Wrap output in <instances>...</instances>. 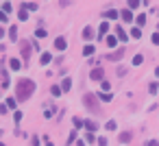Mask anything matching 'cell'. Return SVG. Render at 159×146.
<instances>
[{"label":"cell","instance_id":"18","mask_svg":"<svg viewBox=\"0 0 159 146\" xmlns=\"http://www.w3.org/2000/svg\"><path fill=\"white\" fill-rule=\"evenodd\" d=\"M116 44H118V37H116V35H109V37H107V46H111V48H113Z\"/></svg>","mask_w":159,"mask_h":146},{"label":"cell","instance_id":"31","mask_svg":"<svg viewBox=\"0 0 159 146\" xmlns=\"http://www.w3.org/2000/svg\"><path fill=\"white\" fill-rule=\"evenodd\" d=\"M157 89H159V85H157V83H150L148 92H150V94H157Z\"/></svg>","mask_w":159,"mask_h":146},{"label":"cell","instance_id":"36","mask_svg":"<svg viewBox=\"0 0 159 146\" xmlns=\"http://www.w3.org/2000/svg\"><path fill=\"white\" fill-rule=\"evenodd\" d=\"M2 11H7V13H9V11H11V2H4L2 4Z\"/></svg>","mask_w":159,"mask_h":146},{"label":"cell","instance_id":"41","mask_svg":"<svg viewBox=\"0 0 159 146\" xmlns=\"http://www.w3.org/2000/svg\"><path fill=\"white\" fill-rule=\"evenodd\" d=\"M98 146H107V140H105V137H100V140H98Z\"/></svg>","mask_w":159,"mask_h":146},{"label":"cell","instance_id":"34","mask_svg":"<svg viewBox=\"0 0 159 146\" xmlns=\"http://www.w3.org/2000/svg\"><path fill=\"white\" fill-rule=\"evenodd\" d=\"M9 18H7V11H2V9H0V22H7Z\"/></svg>","mask_w":159,"mask_h":146},{"label":"cell","instance_id":"43","mask_svg":"<svg viewBox=\"0 0 159 146\" xmlns=\"http://www.w3.org/2000/svg\"><path fill=\"white\" fill-rule=\"evenodd\" d=\"M4 35V31H2V26H0V37H2Z\"/></svg>","mask_w":159,"mask_h":146},{"label":"cell","instance_id":"32","mask_svg":"<svg viewBox=\"0 0 159 146\" xmlns=\"http://www.w3.org/2000/svg\"><path fill=\"white\" fill-rule=\"evenodd\" d=\"M100 100H105V103H109V100H111V94H109V92H105V94L100 96Z\"/></svg>","mask_w":159,"mask_h":146},{"label":"cell","instance_id":"26","mask_svg":"<svg viewBox=\"0 0 159 146\" xmlns=\"http://www.w3.org/2000/svg\"><path fill=\"white\" fill-rule=\"evenodd\" d=\"M109 31V24L107 22H100V29H98V33H107Z\"/></svg>","mask_w":159,"mask_h":146},{"label":"cell","instance_id":"33","mask_svg":"<svg viewBox=\"0 0 159 146\" xmlns=\"http://www.w3.org/2000/svg\"><path fill=\"white\" fill-rule=\"evenodd\" d=\"M100 87H102V89H105V92H109V89H111V85H109V83H107V81H100Z\"/></svg>","mask_w":159,"mask_h":146},{"label":"cell","instance_id":"21","mask_svg":"<svg viewBox=\"0 0 159 146\" xmlns=\"http://www.w3.org/2000/svg\"><path fill=\"white\" fill-rule=\"evenodd\" d=\"M61 92H63V89H61V85H52V89H50V94H52V96H59Z\"/></svg>","mask_w":159,"mask_h":146},{"label":"cell","instance_id":"15","mask_svg":"<svg viewBox=\"0 0 159 146\" xmlns=\"http://www.w3.org/2000/svg\"><path fill=\"white\" fill-rule=\"evenodd\" d=\"M39 61H42V65H46V63H50V61H52V57H50V53H44Z\"/></svg>","mask_w":159,"mask_h":146},{"label":"cell","instance_id":"22","mask_svg":"<svg viewBox=\"0 0 159 146\" xmlns=\"http://www.w3.org/2000/svg\"><path fill=\"white\" fill-rule=\"evenodd\" d=\"M83 55H85V57H92V55H94V46H85L83 48Z\"/></svg>","mask_w":159,"mask_h":146},{"label":"cell","instance_id":"38","mask_svg":"<svg viewBox=\"0 0 159 146\" xmlns=\"http://www.w3.org/2000/svg\"><path fill=\"white\" fill-rule=\"evenodd\" d=\"M74 140H76V133L72 131V133H70V140H68V144H72V142H74Z\"/></svg>","mask_w":159,"mask_h":146},{"label":"cell","instance_id":"14","mask_svg":"<svg viewBox=\"0 0 159 146\" xmlns=\"http://www.w3.org/2000/svg\"><path fill=\"white\" fill-rule=\"evenodd\" d=\"M70 85H72V81L65 76V78H63V83H61V89H63V92H70Z\"/></svg>","mask_w":159,"mask_h":146},{"label":"cell","instance_id":"16","mask_svg":"<svg viewBox=\"0 0 159 146\" xmlns=\"http://www.w3.org/2000/svg\"><path fill=\"white\" fill-rule=\"evenodd\" d=\"M85 127H87V131H96V129H98V124L94 120H85Z\"/></svg>","mask_w":159,"mask_h":146},{"label":"cell","instance_id":"3","mask_svg":"<svg viewBox=\"0 0 159 146\" xmlns=\"http://www.w3.org/2000/svg\"><path fill=\"white\" fill-rule=\"evenodd\" d=\"M31 50H33L31 42H20V53H22V59H24L26 63L31 61Z\"/></svg>","mask_w":159,"mask_h":146},{"label":"cell","instance_id":"2","mask_svg":"<svg viewBox=\"0 0 159 146\" xmlns=\"http://www.w3.org/2000/svg\"><path fill=\"white\" fill-rule=\"evenodd\" d=\"M83 105L92 111V114H100V103H98L96 94H90V92L83 94Z\"/></svg>","mask_w":159,"mask_h":146},{"label":"cell","instance_id":"24","mask_svg":"<svg viewBox=\"0 0 159 146\" xmlns=\"http://www.w3.org/2000/svg\"><path fill=\"white\" fill-rule=\"evenodd\" d=\"M35 35L39 37V39H44V37H48V33L44 31V29H37V31H35Z\"/></svg>","mask_w":159,"mask_h":146},{"label":"cell","instance_id":"5","mask_svg":"<svg viewBox=\"0 0 159 146\" xmlns=\"http://www.w3.org/2000/svg\"><path fill=\"white\" fill-rule=\"evenodd\" d=\"M124 53H127V50H124V48H120L118 53H111V55H107V59H109V61H120V59L124 57Z\"/></svg>","mask_w":159,"mask_h":146},{"label":"cell","instance_id":"23","mask_svg":"<svg viewBox=\"0 0 159 146\" xmlns=\"http://www.w3.org/2000/svg\"><path fill=\"white\" fill-rule=\"evenodd\" d=\"M144 24H146V15L140 13V15H138V26H144Z\"/></svg>","mask_w":159,"mask_h":146},{"label":"cell","instance_id":"4","mask_svg":"<svg viewBox=\"0 0 159 146\" xmlns=\"http://www.w3.org/2000/svg\"><path fill=\"white\" fill-rule=\"evenodd\" d=\"M90 76H92V81H105V70L102 68H94L90 72Z\"/></svg>","mask_w":159,"mask_h":146},{"label":"cell","instance_id":"20","mask_svg":"<svg viewBox=\"0 0 159 146\" xmlns=\"http://www.w3.org/2000/svg\"><path fill=\"white\" fill-rule=\"evenodd\" d=\"M131 37H135V39H140V37H142V31H140V26H133V31H131Z\"/></svg>","mask_w":159,"mask_h":146},{"label":"cell","instance_id":"27","mask_svg":"<svg viewBox=\"0 0 159 146\" xmlns=\"http://www.w3.org/2000/svg\"><path fill=\"white\" fill-rule=\"evenodd\" d=\"M142 61H144V57H142V55H135L133 57V65H140Z\"/></svg>","mask_w":159,"mask_h":146},{"label":"cell","instance_id":"9","mask_svg":"<svg viewBox=\"0 0 159 146\" xmlns=\"http://www.w3.org/2000/svg\"><path fill=\"white\" fill-rule=\"evenodd\" d=\"M120 18H122L124 22H133V13H131V9H124L122 13H120Z\"/></svg>","mask_w":159,"mask_h":146},{"label":"cell","instance_id":"19","mask_svg":"<svg viewBox=\"0 0 159 146\" xmlns=\"http://www.w3.org/2000/svg\"><path fill=\"white\" fill-rule=\"evenodd\" d=\"M4 105H7L9 109H15V107H18V100H15V98H7V103H4Z\"/></svg>","mask_w":159,"mask_h":146},{"label":"cell","instance_id":"1","mask_svg":"<svg viewBox=\"0 0 159 146\" xmlns=\"http://www.w3.org/2000/svg\"><path fill=\"white\" fill-rule=\"evenodd\" d=\"M33 92H35V83L31 78H20L15 83V98L18 100H29L33 96Z\"/></svg>","mask_w":159,"mask_h":146},{"label":"cell","instance_id":"11","mask_svg":"<svg viewBox=\"0 0 159 146\" xmlns=\"http://www.w3.org/2000/svg\"><path fill=\"white\" fill-rule=\"evenodd\" d=\"M102 18H107V20H116L118 18V11H105V13H102Z\"/></svg>","mask_w":159,"mask_h":146},{"label":"cell","instance_id":"42","mask_svg":"<svg viewBox=\"0 0 159 146\" xmlns=\"http://www.w3.org/2000/svg\"><path fill=\"white\" fill-rule=\"evenodd\" d=\"M146 146H157V142L153 140V142H146Z\"/></svg>","mask_w":159,"mask_h":146},{"label":"cell","instance_id":"28","mask_svg":"<svg viewBox=\"0 0 159 146\" xmlns=\"http://www.w3.org/2000/svg\"><path fill=\"white\" fill-rule=\"evenodd\" d=\"M20 20H29V11H26L24 7H22V11H20Z\"/></svg>","mask_w":159,"mask_h":146},{"label":"cell","instance_id":"10","mask_svg":"<svg viewBox=\"0 0 159 146\" xmlns=\"http://www.w3.org/2000/svg\"><path fill=\"white\" fill-rule=\"evenodd\" d=\"M0 76H2V89H7L9 87V74H7V70L0 68Z\"/></svg>","mask_w":159,"mask_h":146},{"label":"cell","instance_id":"6","mask_svg":"<svg viewBox=\"0 0 159 146\" xmlns=\"http://www.w3.org/2000/svg\"><path fill=\"white\" fill-rule=\"evenodd\" d=\"M54 48H57V50H65V48H68L65 37H57V39H54Z\"/></svg>","mask_w":159,"mask_h":146},{"label":"cell","instance_id":"39","mask_svg":"<svg viewBox=\"0 0 159 146\" xmlns=\"http://www.w3.org/2000/svg\"><path fill=\"white\" fill-rule=\"evenodd\" d=\"M153 44H159V33H153Z\"/></svg>","mask_w":159,"mask_h":146},{"label":"cell","instance_id":"30","mask_svg":"<svg viewBox=\"0 0 159 146\" xmlns=\"http://www.w3.org/2000/svg\"><path fill=\"white\" fill-rule=\"evenodd\" d=\"M24 9H26V11H29V9H31V11H35V9H37V4H35V2H26V4H24Z\"/></svg>","mask_w":159,"mask_h":146},{"label":"cell","instance_id":"37","mask_svg":"<svg viewBox=\"0 0 159 146\" xmlns=\"http://www.w3.org/2000/svg\"><path fill=\"white\" fill-rule=\"evenodd\" d=\"M107 129L109 131H116V122H107Z\"/></svg>","mask_w":159,"mask_h":146},{"label":"cell","instance_id":"29","mask_svg":"<svg viewBox=\"0 0 159 146\" xmlns=\"http://www.w3.org/2000/svg\"><path fill=\"white\" fill-rule=\"evenodd\" d=\"M83 124H85V120H81V118H74V127H76V129H81Z\"/></svg>","mask_w":159,"mask_h":146},{"label":"cell","instance_id":"7","mask_svg":"<svg viewBox=\"0 0 159 146\" xmlns=\"http://www.w3.org/2000/svg\"><path fill=\"white\" fill-rule=\"evenodd\" d=\"M118 140H120L122 144H127V142L133 140V133H131V131H124V133H120V135H118Z\"/></svg>","mask_w":159,"mask_h":146},{"label":"cell","instance_id":"25","mask_svg":"<svg viewBox=\"0 0 159 146\" xmlns=\"http://www.w3.org/2000/svg\"><path fill=\"white\" fill-rule=\"evenodd\" d=\"M142 0H129V9H138Z\"/></svg>","mask_w":159,"mask_h":146},{"label":"cell","instance_id":"17","mask_svg":"<svg viewBox=\"0 0 159 146\" xmlns=\"http://www.w3.org/2000/svg\"><path fill=\"white\" fill-rule=\"evenodd\" d=\"M116 35H118L120 39H122V42H127V39H129V35H127V33H124L122 29H120V26H118V29H116Z\"/></svg>","mask_w":159,"mask_h":146},{"label":"cell","instance_id":"8","mask_svg":"<svg viewBox=\"0 0 159 146\" xmlns=\"http://www.w3.org/2000/svg\"><path fill=\"white\" fill-rule=\"evenodd\" d=\"M81 37H83V39H92V37H94V29H92V26H85L83 33H81Z\"/></svg>","mask_w":159,"mask_h":146},{"label":"cell","instance_id":"40","mask_svg":"<svg viewBox=\"0 0 159 146\" xmlns=\"http://www.w3.org/2000/svg\"><path fill=\"white\" fill-rule=\"evenodd\" d=\"M31 146H39V140H37V137H33V140H31Z\"/></svg>","mask_w":159,"mask_h":146},{"label":"cell","instance_id":"12","mask_svg":"<svg viewBox=\"0 0 159 146\" xmlns=\"http://www.w3.org/2000/svg\"><path fill=\"white\" fill-rule=\"evenodd\" d=\"M9 39H11V42L18 39V26H11V29H9Z\"/></svg>","mask_w":159,"mask_h":146},{"label":"cell","instance_id":"13","mask_svg":"<svg viewBox=\"0 0 159 146\" xmlns=\"http://www.w3.org/2000/svg\"><path fill=\"white\" fill-rule=\"evenodd\" d=\"M9 68L13 70V72H18L20 70V61L18 59H9Z\"/></svg>","mask_w":159,"mask_h":146},{"label":"cell","instance_id":"35","mask_svg":"<svg viewBox=\"0 0 159 146\" xmlns=\"http://www.w3.org/2000/svg\"><path fill=\"white\" fill-rule=\"evenodd\" d=\"M85 140H87V142H90V144H92V142H96V137L92 135V131H90V133H87V135H85Z\"/></svg>","mask_w":159,"mask_h":146},{"label":"cell","instance_id":"44","mask_svg":"<svg viewBox=\"0 0 159 146\" xmlns=\"http://www.w3.org/2000/svg\"><path fill=\"white\" fill-rule=\"evenodd\" d=\"M0 146H7V144H2V142H0Z\"/></svg>","mask_w":159,"mask_h":146}]
</instances>
